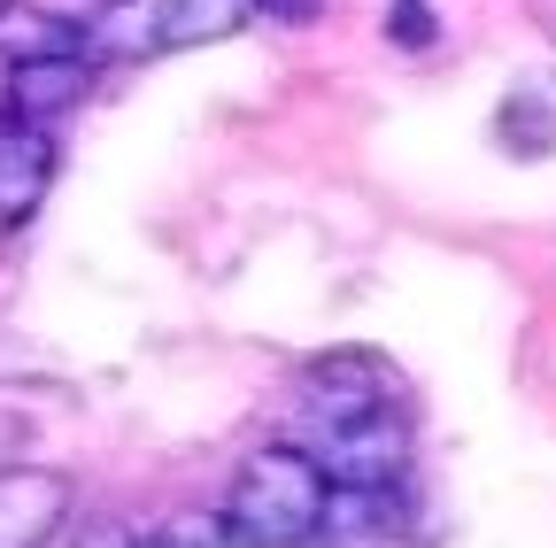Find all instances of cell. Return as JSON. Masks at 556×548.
<instances>
[{"instance_id": "4fadbf2b", "label": "cell", "mask_w": 556, "mask_h": 548, "mask_svg": "<svg viewBox=\"0 0 556 548\" xmlns=\"http://www.w3.org/2000/svg\"><path fill=\"white\" fill-rule=\"evenodd\" d=\"M255 16H270V24H309V16H325V0H255Z\"/></svg>"}, {"instance_id": "5bb4252c", "label": "cell", "mask_w": 556, "mask_h": 548, "mask_svg": "<svg viewBox=\"0 0 556 548\" xmlns=\"http://www.w3.org/2000/svg\"><path fill=\"white\" fill-rule=\"evenodd\" d=\"M533 16H541V31L556 39V0H533Z\"/></svg>"}, {"instance_id": "5b68a950", "label": "cell", "mask_w": 556, "mask_h": 548, "mask_svg": "<svg viewBox=\"0 0 556 548\" xmlns=\"http://www.w3.org/2000/svg\"><path fill=\"white\" fill-rule=\"evenodd\" d=\"M70 471L54 463H9L0 471V548H47L62 525H70Z\"/></svg>"}, {"instance_id": "277c9868", "label": "cell", "mask_w": 556, "mask_h": 548, "mask_svg": "<svg viewBox=\"0 0 556 548\" xmlns=\"http://www.w3.org/2000/svg\"><path fill=\"white\" fill-rule=\"evenodd\" d=\"M54 170H62V148H54V124H31V116H0V225L24 232L47 193H54Z\"/></svg>"}, {"instance_id": "8fae6325", "label": "cell", "mask_w": 556, "mask_h": 548, "mask_svg": "<svg viewBox=\"0 0 556 548\" xmlns=\"http://www.w3.org/2000/svg\"><path fill=\"white\" fill-rule=\"evenodd\" d=\"M387 39H394V47H426V39H433V16H426V0H402V9L387 16Z\"/></svg>"}, {"instance_id": "9c48e42d", "label": "cell", "mask_w": 556, "mask_h": 548, "mask_svg": "<svg viewBox=\"0 0 556 548\" xmlns=\"http://www.w3.org/2000/svg\"><path fill=\"white\" fill-rule=\"evenodd\" d=\"M93 62H131V54H163V0H109V9L86 16V39H78Z\"/></svg>"}, {"instance_id": "ba28073f", "label": "cell", "mask_w": 556, "mask_h": 548, "mask_svg": "<svg viewBox=\"0 0 556 548\" xmlns=\"http://www.w3.org/2000/svg\"><path fill=\"white\" fill-rule=\"evenodd\" d=\"M495 140H503L518 163H548V155H556V71H526V78L503 86Z\"/></svg>"}, {"instance_id": "2e32d148", "label": "cell", "mask_w": 556, "mask_h": 548, "mask_svg": "<svg viewBox=\"0 0 556 548\" xmlns=\"http://www.w3.org/2000/svg\"><path fill=\"white\" fill-rule=\"evenodd\" d=\"M9 9H16V0H0V16H9Z\"/></svg>"}, {"instance_id": "8992f818", "label": "cell", "mask_w": 556, "mask_h": 548, "mask_svg": "<svg viewBox=\"0 0 556 548\" xmlns=\"http://www.w3.org/2000/svg\"><path fill=\"white\" fill-rule=\"evenodd\" d=\"M93 86V54L86 47H39V54H16L9 71V109L0 116H31V124H54L86 101Z\"/></svg>"}, {"instance_id": "3957f363", "label": "cell", "mask_w": 556, "mask_h": 548, "mask_svg": "<svg viewBox=\"0 0 556 548\" xmlns=\"http://www.w3.org/2000/svg\"><path fill=\"white\" fill-rule=\"evenodd\" d=\"M302 448L317 456V471L332 479V487H394L402 463H409V402H387V409H371V418L309 433Z\"/></svg>"}, {"instance_id": "52a82bcc", "label": "cell", "mask_w": 556, "mask_h": 548, "mask_svg": "<svg viewBox=\"0 0 556 548\" xmlns=\"http://www.w3.org/2000/svg\"><path fill=\"white\" fill-rule=\"evenodd\" d=\"M309 548H417V525L394 487H332Z\"/></svg>"}, {"instance_id": "30bf717a", "label": "cell", "mask_w": 556, "mask_h": 548, "mask_svg": "<svg viewBox=\"0 0 556 548\" xmlns=\"http://www.w3.org/2000/svg\"><path fill=\"white\" fill-rule=\"evenodd\" d=\"M248 16H255V0H163V54L232 39Z\"/></svg>"}, {"instance_id": "7a4b0ae2", "label": "cell", "mask_w": 556, "mask_h": 548, "mask_svg": "<svg viewBox=\"0 0 556 548\" xmlns=\"http://www.w3.org/2000/svg\"><path fill=\"white\" fill-rule=\"evenodd\" d=\"M402 402V379L371 356V348H332L317 364H302L294 379V418H302V441L309 433H332L348 418H371V409Z\"/></svg>"}, {"instance_id": "7c38bea8", "label": "cell", "mask_w": 556, "mask_h": 548, "mask_svg": "<svg viewBox=\"0 0 556 548\" xmlns=\"http://www.w3.org/2000/svg\"><path fill=\"white\" fill-rule=\"evenodd\" d=\"M131 548H217V540H208L193 518H178V525H155V533H139Z\"/></svg>"}, {"instance_id": "9a60e30c", "label": "cell", "mask_w": 556, "mask_h": 548, "mask_svg": "<svg viewBox=\"0 0 556 548\" xmlns=\"http://www.w3.org/2000/svg\"><path fill=\"white\" fill-rule=\"evenodd\" d=\"M86 548H131V540H124V533H93Z\"/></svg>"}, {"instance_id": "6da1fadb", "label": "cell", "mask_w": 556, "mask_h": 548, "mask_svg": "<svg viewBox=\"0 0 556 548\" xmlns=\"http://www.w3.org/2000/svg\"><path fill=\"white\" fill-rule=\"evenodd\" d=\"M332 502V479L317 471L309 448L294 441H263L240 456L232 487H225V540L240 548H309Z\"/></svg>"}]
</instances>
